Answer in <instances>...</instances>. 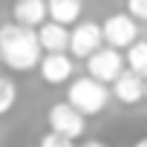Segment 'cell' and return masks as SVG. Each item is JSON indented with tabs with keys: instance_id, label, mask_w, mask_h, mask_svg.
<instances>
[{
	"instance_id": "obj_1",
	"label": "cell",
	"mask_w": 147,
	"mask_h": 147,
	"mask_svg": "<svg viewBox=\"0 0 147 147\" xmlns=\"http://www.w3.org/2000/svg\"><path fill=\"white\" fill-rule=\"evenodd\" d=\"M43 46L38 38V29L20 26V23H6L0 26V61L15 72H29L40 66L43 61Z\"/></svg>"
},
{
	"instance_id": "obj_2",
	"label": "cell",
	"mask_w": 147,
	"mask_h": 147,
	"mask_svg": "<svg viewBox=\"0 0 147 147\" xmlns=\"http://www.w3.org/2000/svg\"><path fill=\"white\" fill-rule=\"evenodd\" d=\"M66 101L75 110H81L84 115H98L107 107V101H110V90H107V84L95 81L92 75L90 78H78V81L69 84Z\"/></svg>"
},
{
	"instance_id": "obj_3",
	"label": "cell",
	"mask_w": 147,
	"mask_h": 147,
	"mask_svg": "<svg viewBox=\"0 0 147 147\" xmlns=\"http://www.w3.org/2000/svg\"><path fill=\"white\" fill-rule=\"evenodd\" d=\"M49 127H52V133H61V136H66V138L75 141V138L84 136L87 115L81 110H75L69 101H63V104L49 107Z\"/></svg>"
},
{
	"instance_id": "obj_4",
	"label": "cell",
	"mask_w": 147,
	"mask_h": 147,
	"mask_svg": "<svg viewBox=\"0 0 147 147\" xmlns=\"http://www.w3.org/2000/svg\"><path fill=\"white\" fill-rule=\"evenodd\" d=\"M90 75L101 84H115V78L124 72V55L115 46H101L92 58H87Z\"/></svg>"
},
{
	"instance_id": "obj_5",
	"label": "cell",
	"mask_w": 147,
	"mask_h": 147,
	"mask_svg": "<svg viewBox=\"0 0 147 147\" xmlns=\"http://www.w3.org/2000/svg\"><path fill=\"white\" fill-rule=\"evenodd\" d=\"M104 46V26L95 23V20H84V23H75L72 29V40H69V52L75 58H92L98 49Z\"/></svg>"
},
{
	"instance_id": "obj_6",
	"label": "cell",
	"mask_w": 147,
	"mask_h": 147,
	"mask_svg": "<svg viewBox=\"0 0 147 147\" xmlns=\"http://www.w3.org/2000/svg\"><path fill=\"white\" fill-rule=\"evenodd\" d=\"M101 26H104L107 46H115V49H130L138 38V23L133 15H110Z\"/></svg>"
},
{
	"instance_id": "obj_7",
	"label": "cell",
	"mask_w": 147,
	"mask_h": 147,
	"mask_svg": "<svg viewBox=\"0 0 147 147\" xmlns=\"http://www.w3.org/2000/svg\"><path fill=\"white\" fill-rule=\"evenodd\" d=\"M12 18L20 26L29 29H40L49 18V0H15L12 6Z\"/></svg>"
},
{
	"instance_id": "obj_8",
	"label": "cell",
	"mask_w": 147,
	"mask_h": 147,
	"mask_svg": "<svg viewBox=\"0 0 147 147\" xmlns=\"http://www.w3.org/2000/svg\"><path fill=\"white\" fill-rule=\"evenodd\" d=\"M113 95L121 101V104H138L144 95H147V81L133 69H124L121 75L115 78L113 84Z\"/></svg>"
},
{
	"instance_id": "obj_9",
	"label": "cell",
	"mask_w": 147,
	"mask_h": 147,
	"mask_svg": "<svg viewBox=\"0 0 147 147\" xmlns=\"http://www.w3.org/2000/svg\"><path fill=\"white\" fill-rule=\"evenodd\" d=\"M40 75L46 84H63L72 78V58L66 52H49L40 61Z\"/></svg>"
},
{
	"instance_id": "obj_10",
	"label": "cell",
	"mask_w": 147,
	"mask_h": 147,
	"mask_svg": "<svg viewBox=\"0 0 147 147\" xmlns=\"http://www.w3.org/2000/svg\"><path fill=\"white\" fill-rule=\"evenodd\" d=\"M38 38H40L43 52H66V49H69V40H72V32H69L63 23L49 20V23H43V26L38 29Z\"/></svg>"
},
{
	"instance_id": "obj_11",
	"label": "cell",
	"mask_w": 147,
	"mask_h": 147,
	"mask_svg": "<svg viewBox=\"0 0 147 147\" xmlns=\"http://www.w3.org/2000/svg\"><path fill=\"white\" fill-rule=\"evenodd\" d=\"M81 9H84L81 0H49V20L63 26L81 23Z\"/></svg>"
},
{
	"instance_id": "obj_12",
	"label": "cell",
	"mask_w": 147,
	"mask_h": 147,
	"mask_svg": "<svg viewBox=\"0 0 147 147\" xmlns=\"http://www.w3.org/2000/svg\"><path fill=\"white\" fill-rule=\"evenodd\" d=\"M127 66L138 72L141 78H147V40H136L127 49Z\"/></svg>"
},
{
	"instance_id": "obj_13",
	"label": "cell",
	"mask_w": 147,
	"mask_h": 147,
	"mask_svg": "<svg viewBox=\"0 0 147 147\" xmlns=\"http://www.w3.org/2000/svg\"><path fill=\"white\" fill-rule=\"evenodd\" d=\"M18 101V84L9 78H0V115H6Z\"/></svg>"
},
{
	"instance_id": "obj_14",
	"label": "cell",
	"mask_w": 147,
	"mask_h": 147,
	"mask_svg": "<svg viewBox=\"0 0 147 147\" xmlns=\"http://www.w3.org/2000/svg\"><path fill=\"white\" fill-rule=\"evenodd\" d=\"M40 147H75V141L72 138H66V136H61V133H46L43 138H40Z\"/></svg>"
},
{
	"instance_id": "obj_15",
	"label": "cell",
	"mask_w": 147,
	"mask_h": 147,
	"mask_svg": "<svg viewBox=\"0 0 147 147\" xmlns=\"http://www.w3.org/2000/svg\"><path fill=\"white\" fill-rule=\"evenodd\" d=\"M127 15L136 20H147V0H127Z\"/></svg>"
},
{
	"instance_id": "obj_16",
	"label": "cell",
	"mask_w": 147,
	"mask_h": 147,
	"mask_svg": "<svg viewBox=\"0 0 147 147\" xmlns=\"http://www.w3.org/2000/svg\"><path fill=\"white\" fill-rule=\"evenodd\" d=\"M133 147H147V136H144V138H138V141H136Z\"/></svg>"
},
{
	"instance_id": "obj_17",
	"label": "cell",
	"mask_w": 147,
	"mask_h": 147,
	"mask_svg": "<svg viewBox=\"0 0 147 147\" xmlns=\"http://www.w3.org/2000/svg\"><path fill=\"white\" fill-rule=\"evenodd\" d=\"M84 147H104V144H101V141H87Z\"/></svg>"
},
{
	"instance_id": "obj_18",
	"label": "cell",
	"mask_w": 147,
	"mask_h": 147,
	"mask_svg": "<svg viewBox=\"0 0 147 147\" xmlns=\"http://www.w3.org/2000/svg\"><path fill=\"white\" fill-rule=\"evenodd\" d=\"M144 98H147V95H144Z\"/></svg>"
}]
</instances>
